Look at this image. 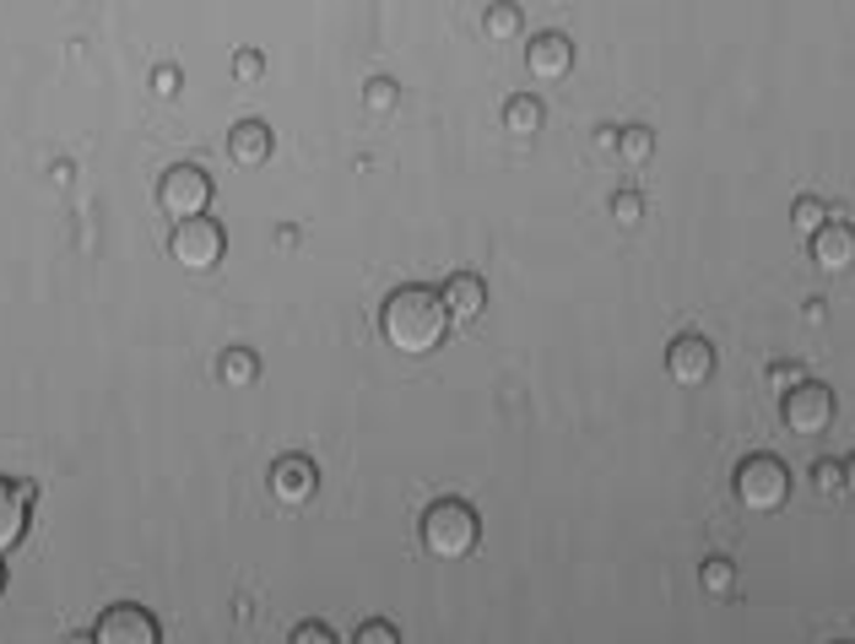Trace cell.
Listing matches in <instances>:
<instances>
[{"instance_id": "5", "label": "cell", "mask_w": 855, "mask_h": 644, "mask_svg": "<svg viewBox=\"0 0 855 644\" xmlns=\"http://www.w3.org/2000/svg\"><path fill=\"white\" fill-rule=\"evenodd\" d=\"M169 250H173V261H179L184 272H212V266L223 261L228 239H223V228H217L212 217H190V222L173 228Z\"/></svg>"}, {"instance_id": "20", "label": "cell", "mask_w": 855, "mask_h": 644, "mask_svg": "<svg viewBox=\"0 0 855 644\" xmlns=\"http://www.w3.org/2000/svg\"><path fill=\"white\" fill-rule=\"evenodd\" d=\"M363 103H368V114H390V108L401 103V88H396L390 77H374V82L363 88Z\"/></svg>"}, {"instance_id": "23", "label": "cell", "mask_w": 855, "mask_h": 644, "mask_svg": "<svg viewBox=\"0 0 855 644\" xmlns=\"http://www.w3.org/2000/svg\"><path fill=\"white\" fill-rule=\"evenodd\" d=\"M812 487H818L823 498H845V465L818 460V465H812Z\"/></svg>"}, {"instance_id": "17", "label": "cell", "mask_w": 855, "mask_h": 644, "mask_svg": "<svg viewBox=\"0 0 855 644\" xmlns=\"http://www.w3.org/2000/svg\"><path fill=\"white\" fill-rule=\"evenodd\" d=\"M482 27H488V38H514V33L525 27V16H520V5H510V0H499V5H488Z\"/></svg>"}, {"instance_id": "18", "label": "cell", "mask_w": 855, "mask_h": 644, "mask_svg": "<svg viewBox=\"0 0 855 644\" xmlns=\"http://www.w3.org/2000/svg\"><path fill=\"white\" fill-rule=\"evenodd\" d=\"M790 222H796V233H818L823 222H829V211H823V200L818 195H796V206H790Z\"/></svg>"}, {"instance_id": "27", "label": "cell", "mask_w": 855, "mask_h": 644, "mask_svg": "<svg viewBox=\"0 0 855 644\" xmlns=\"http://www.w3.org/2000/svg\"><path fill=\"white\" fill-rule=\"evenodd\" d=\"M293 644H337V634H331L326 623H304V629L293 634Z\"/></svg>"}, {"instance_id": "9", "label": "cell", "mask_w": 855, "mask_h": 644, "mask_svg": "<svg viewBox=\"0 0 855 644\" xmlns=\"http://www.w3.org/2000/svg\"><path fill=\"white\" fill-rule=\"evenodd\" d=\"M666 373H672L677 384H687V390H693V384H704V379L715 373V347H709L704 336H693V331H687V336H677V342L666 347Z\"/></svg>"}, {"instance_id": "1", "label": "cell", "mask_w": 855, "mask_h": 644, "mask_svg": "<svg viewBox=\"0 0 855 644\" xmlns=\"http://www.w3.org/2000/svg\"><path fill=\"white\" fill-rule=\"evenodd\" d=\"M379 325H385V342L407 358H423L433 353L444 336H449V314H444V298L428 292V287H401L385 298L379 309Z\"/></svg>"}, {"instance_id": "2", "label": "cell", "mask_w": 855, "mask_h": 644, "mask_svg": "<svg viewBox=\"0 0 855 644\" xmlns=\"http://www.w3.org/2000/svg\"><path fill=\"white\" fill-rule=\"evenodd\" d=\"M482 542V520H477V509L471 504H460V498H438L433 509L423 515V548L433 557H471Z\"/></svg>"}, {"instance_id": "28", "label": "cell", "mask_w": 855, "mask_h": 644, "mask_svg": "<svg viewBox=\"0 0 855 644\" xmlns=\"http://www.w3.org/2000/svg\"><path fill=\"white\" fill-rule=\"evenodd\" d=\"M770 384H779V390H796V384H801V368H796V364L770 368Z\"/></svg>"}, {"instance_id": "16", "label": "cell", "mask_w": 855, "mask_h": 644, "mask_svg": "<svg viewBox=\"0 0 855 644\" xmlns=\"http://www.w3.org/2000/svg\"><path fill=\"white\" fill-rule=\"evenodd\" d=\"M650 152H656V136H650L645 125H628V130H617V158H623L628 169L650 163Z\"/></svg>"}, {"instance_id": "7", "label": "cell", "mask_w": 855, "mask_h": 644, "mask_svg": "<svg viewBox=\"0 0 855 644\" xmlns=\"http://www.w3.org/2000/svg\"><path fill=\"white\" fill-rule=\"evenodd\" d=\"M92 644H158V623L141 607H109L92 629Z\"/></svg>"}, {"instance_id": "19", "label": "cell", "mask_w": 855, "mask_h": 644, "mask_svg": "<svg viewBox=\"0 0 855 644\" xmlns=\"http://www.w3.org/2000/svg\"><path fill=\"white\" fill-rule=\"evenodd\" d=\"M698 585H704L709 596H731V585H737V568H731L726 557H709V563L698 568Z\"/></svg>"}, {"instance_id": "29", "label": "cell", "mask_w": 855, "mask_h": 644, "mask_svg": "<svg viewBox=\"0 0 855 644\" xmlns=\"http://www.w3.org/2000/svg\"><path fill=\"white\" fill-rule=\"evenodd\" d=\"M596 152H617V130H612V125L596 130Z\"/></svg>"}, {"instance_id": "10", "label": "cell", "mask_w": 855, "mask_h": 644, "mask_svg": "<svg viewBox=\"0 0 855 644\" xmlns=\"http://www.w3.org/2000/svg\"><path fill=\"white\" fill-rule=\"evenodd\" d=\"M525 66H531V77L558 82V77H569V71H574V44H569L563 33H536V38H531V49H525Z\"/></svg>"}, {"instance_id": "31", "label": "cell", "mask_w": 855, "mask_h": 644, "mask_svg": "<svg viewBox=\"0 0 855 644\" xmlns=\"http://www.w3.org/2000/svg\"><path fill=\"white\" fill-rule=\"evenodd\" d=\"M0 590H5V568H0Z\"/></svg>"}, {"instance_id": "30", "label": "cell", "mask_w": 855, "mask_h": 644, "mask_svg": "<svg viewBox=\"0 0 855 644\" xmlns=\"http://www.w3.org/2000/svg\"><path fill=\"white\" fill-rule=\"evenodd\" d=\"M845 493H855V456L845 460Z\"/></svg>"}, {"instance_id": "15", "label": "cell", "mask_w": 855, "mask_h": 644, "mask_svg": "<svg viewBox=\"0 0 855 644\" xmlns=\"http://www.w3.org/2000/svg\"><path fill=\"white\" fill-rule=\"evenodd\" d=\"M504 130H510V136H536V130H542V97H525V92L510 97V103H504Z\"/></svg>"}, {"instance_id": "8", "label": "cell", "mask_w": 855, "mask_h": 644, "mask_svg": "<svg viewBox=\"0 0 855 644\" xmlns=\"http://www.w3.org/2000/svg\"><path fill=\"white\" fill-rule=\"evenodd\" d=\"M315 487H320V471H315V460L309 456H282L276 465H271V493H276L287 509L309 504Z\"/></svg>"}, {"instance_id": "22", "label": "cell", "mask_w": 855, "mask_h": 644, "mask_svg": "<svg viewBox=\"0 0 855 644\" xmlns=\"http://www.w3.org/2000/svg\"><path fill=\"white\" fill-rule=\"evenodd\" d=\"M612 222H617V228H639V222H645V195H639V189H623V195L612 200Z\"/></svg>"}, {"instance_id": "21", "label": "cell", "mask_w": 855, "mask_h": 644, "mask_svg": "<svg viewBox=\"0 0 855 644\" xmlns=\"http://www.w3.org/2000/svg\"><path fill=\"white\" fill-rule=\"evenodd\" d=\"M255 373H260L255 353H244V347H233V353H223V379H228V384H250Z\"/></svg>"}, {"instance_id": "3", "label": "cell", "mask_w": 855, "mask_h": 644, "mask_svg": "<svg viewBox=\"0 0 855 644\" xmlns=\"http://www.w3.org/2000/svg\"><path fill=\"white\" fill-rule=\"evenodd\" d=\"M737 498H742L748 509L770 515V509H779V504L790 498V471L774 456H748L737 465Z\"/></svg>"}, {"instance_id": "24", "label": "cell", "mask_w": 855, "mask_h": 644, "mask_svg": "<svg viewBox=\"0 0 855 644\" xmlns=\"http://www.w3.org/2000/svg\"><path fill=\"white\" fill-rule=\"evenodd\" d=\"M260 71H265L260 49H239V55H233V77H239V82H255Z\"/></svg>"}, {"instance_id": "26", "label": "cell", "mask_w": 855, "mask_h": 644, "mask_svg": "<svg viewBox=\"0 0 855 644\" xmlns=\"http://www.w3.org/2000/svg\"><path fill=\"white\" fill-rule=\"evenodd\" d=\"M179 88H184L179 66H158V71H152V92H158V97H173Z\"/></svg>"}, {"instance_id": "4", "label": "cell", "mask_w": 855, "mask_h": 644, "mask_svg": "<svg viewBox=\"0 0 855 644\" xmlns=\"http://www.w3.org/2000/svg\"><path fill=\"white\" fill-rule=\"evenodd\" d=\"M779 412H785V428H790V434L812 439V434H823V428L834 423V390L818 384V379H801L796 390H785Z\"/></svg>"}, {"instance_id": "14", "label": "cell", "mask_w": 855, "mask_h": 644, "mask_svg": "<svg viewBox=\"0 0 855 644\" xmlns=\"http://www.w3.org/2000/svg\"><path fill=\"white\" fill-rule=\"evenodd\" d=\"M27 537V498L16 493V482L0 476V552H11Z\"/></svg>"}, {"instance_id": "12", "label": "cell", "mask_w": 855, "mask_h": 644, "mask_svg": "<svg viewBox=\"0 0 855 644\" xmlns=\"http://www.w3.org/2000/svg\"><path fill=\"white\" fill-rule=\"evenodd\" d=\"M812 261L818 272H851L855 266V228L851 222H823L812 233Z\"/></svg>"}, {"instance_id": "6", "label": "cell", "mask_w": 855, "mask_h": 644, "mask_svg": "<svg viewBox=\"0 0 855 644\" xmlns=\"http://www.w3.org/2000/svg\"><path fill=\"white\" fill-rule=\"evenodd\" d=\"M158 200H163V211H169L173 222L206 217V206H212V180H206L195 163H179V169H169V174L158 180Z\"/></svg>"}, {"instance_id": "25", "label": "cell", "mask_w": 855, "mask_h": 644, "mask_svg": "<svg viewBox=\"0 0 855 644\" xmlns=\"http://www.w3.org/2000/svg\"><path fill=\"white\" fill-rule=\"evenodd\" d=\"M352 644H401V634H396L390 623H363V629H357V640H352Z\"/></svg>"}, {"instance_id": "13", "label": "cell", "mask_w": 855, "mask_h": 644, "mask_svg": "<svg viewBox=\"0 0 855 644\" xmlns=\"http://www.w3.org/2000/svg\"><path fill=\"white\" fill-rule=\"evenodd\" d=\"M228 152H233L244 169H260V163L271 158V130H265L260 119H239V125L228 130Z\"/></svg>"}, {"instance_id": "11", "label": "cell", "mask_w": 855, "mask_h": 644, "mask_svg": "<svg viewBox=\"0 0 855 644\" xmlns=\"http://www.w3.org/2000/svg\"><path fill=\"white\" fill-rule=\"evenodd\" d=\"M438 298H444V314H449V325H471V320L488 309V287H482V276H471V272L449 276Z\"/></svg>"}]
</instances>
